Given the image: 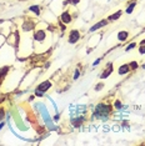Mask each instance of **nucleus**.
<instances>
[{
  "mask_svg": "<svg viewBox=\"0 0 145 146\" xmlns=\"http://www.w3.org/2000/svg\"><path fill=\"white\" fill-rule=\"evenodd\" d=\"M28 10H29V13H31L33 15H35L36 18H39V16L41 15V10H43V8L40 5H38V4H33V5H30L28 8Z\"/></svg>",
  "mask_w": 145,
  "mask_h": 146,
  "instance_id": "obj_13",
  "label": "nucleus"
},
{
  "mask_svg": "<svg viewBox=\"0 0 145 146\" xmlns=\"http://www.w3.org/2000/svg\"><path fill=\"white\" fill-rule=\"evenodd\" d=\"M86 121V117L83 115V116H76V117H71V125H72V127H75V129H79V127H81V126L84 125V122Z\"/></svg>",
  "mask_w": 145,
  "mask_h": 146,
  "instance_id": "obj_11",
  "label": "nucleus"
},
{
  "mask_svg": "<svg viewBox=\"0 0 145 146\" xmlns=\"http://www.w3.org/2000/svg\"><path fill=\"white\" fill-rule=\"evenodd\" d=\"M39 109H40V112L43 115V120H44V122L47 124V126L50 130H57V126H55V124L53 122V120L50 119V115H49V112L47 110V108H45L44 104H38Z\"/></svg>",
  "mask_w": 145,
  "mask_h": 146,
  "instance_id": "obj_4",
  "label": "nucleus"
},
{
  "mask_svg": "<svg viewBox=\"0 0 145 146\" xmlns=\"http://www.w3.org/2000/svg\"><path fill=\"white\" fill-rule=\"evenodd\" d=\"M6 116V112H5V109L3 106H0V121H3Z\"/></svg>",
  "mask_w": 145,
  "mask_h": 146,
  "instance_id": "obj_23",
  "label": "nucleus"
},
{
  "mask_svg": "<svg viewBox=\"0 0 145 146\" xmlns=\"http://www.w3.org/2000/svg\"><path fill=\"white\" fill-rule=\"evenodd\" d=\"M121 1H126V0H121Z\"/></svg>",
  "mask_w": 145,
  "mask_h": 146,
  "instance_id": "obj_33",
  "label": "nucleus"
},
{
  "mask_svg": "<svg viewBox=\"0 0 145 146\" xmlns=\"http://www.w3.org/2000/svg\"><path fill=\"white\" fill-rule=\"evenodd\" d=\"M141 68H143V69H145V64H143V66H141Z\"/></svg>",
  "mask_w": 145,
  "mask_h": 146,
  "instance_id": "obj_32",
  "label": "nucleus"
},
{
  "mask_svg": "<svg viewBox=\"0 0 145 146\" xmlns=\"http://www.w3.org/2000/svg\"><path fill=\"white\" fill-rule=\"evenodd\" d=\"M113 72H114V62L110 61V62H108V64L105 65V68L103 69V71H101V74H100V79L101 80L108 79Z\"/></svg>",
  "mask_w": 145,
  "mask_h": 146,
  "instance_id": "obj_8",
  "label": "nucleus"
},
{
  "mask_svg": "<svg viewBox=\"0 0 145 146\" xmlns=\"http://www.w3.org/2000/svg\"><path fill=\"white\" fill-rule=\"evenodd\" d=\"M19 41H20V38H19L18 33H11V34L9 35V38H6V42H9L11 48H16Z\"/></svg>",
  "mask_w": 145,
  "mask_h": 146,
  "instance_id": "obj_10",
  "label": "nucleus"
},
{
  "mask_svg": "<svg viewBox=\"0 0 145 146\" xmlns=\"http://www.w3.org/2000/svg\"><path fill=\"white\" fill-rule=\"evenodd\" d=\"M144 44H145V39H143V40L139 42V45H144Z\"/></svg>",
  "mask_w": 145,
  "mask_h": 146,
  "instance_id": "obj_31",
  "label": "nucleus"
},
{
  "mask_svg": "<svg viewBox=\"0 0 145 146\" xmlns=\"http://www.w3.org/2000/svg\"><path fill=\"white\" fill-rule=\"evenodd\" d=\"M4 126H5V121H4V120L0 121V131H1L3 129H4Z\"/></svg>",
  "mask_w": 145,
  "mask_h": 146,
  "instance_id": "obj_29",
  "label": "nucleus"
},
{
  "mask_svg": "<svg viewBox=\"0 0 145 146\" xmlns=\"http://www.w3.org/2000/svg\"><path fill=\"white\" fill-rule=\"evenodd\" d=\"M113 108L115 109V110H123L124 109L123 102H121L119 99H116V100H114V102H113Z\"/></svg>",
  "mask_w": 145,
  "mask_h": 146,
  "instance_id": "obj_18",
  "label": "nucleus"
},
{
  "mask_svg": "<svg viewBox=\"0 0 145 146\" xmlns=\"http://www.w3.org/2000/svg\"><path fill=\"white\" fill-rule=\"evenodd\" d=\"M48 39V33L45 29L43 28H35V30L33 31V41L35 44H44Z\"/></svg>",
  "mask_w": 145,
  "mask_h": 146,
  "instance_id": "obj_2",
  "label": "nucleus"
},
{
  "mask_svg": "<svg viewBox=\"0 0 145 146\" xmlns=\"http://www.w3.org/2000/svg\"><path fill=\"white\" fill-rule=\"evenodd\" d=\"M136 45H138V44H136V42H135V41H133V42H130V44H128L126 46H125V49H124V50H125V51H126V52H128V51L133 50V49H134V48H136Z\"/></svg>",
  "mask_w": 145,
  "mask_h": 146,
  "instance_id": "obj_19",
  "label": "nucleus"
},
{
  "mask_svg": "<svg viewBox=\"0 0 145 146\" xmlns=\"http://www.w3.org/2000/svg\"><path fill=\"white\" fill-rule=\"evenodd\" d=\"M121 16H123V10H118V11L113 13V14H110L106 19L109 20V23H114V21H118V20H119Z\"/></svg>",
  "mask_w": 145,
  "mask_h": 146,
  "instance_id": "obj_16",
  "label": "nucleus"
},
{
  "mask_svg": "<svg viewBox=\"0 0 145 146\" xmlns=\"http://www.w3.org/2000/svg\"><path fill=\"white\" fill-rule=\"evenodd\" d=\"M81 39V33L78 30V29H71L68 34V42L70 45H75L80 41Z\"/></svg>",
  "mask_w": 145,
  "mask_h": 146,
  "instance_id": "obj_5",
  "label": "nucleus"
},
{
  "mask_svg": "<svg viewBox=\"0 0 145 146\" xmlns=\"http://www.w3.org/2000/svg\"><path fill=\"white\" fill-rule=\"evenodd\" d=\"M108 24H109L108 19H101V20H99L98 23H95L94 25H91V28L89 29V33H95V31L100 30L101 28H105Z\"/></svg>",
  "mask_w": 145,
  "mask_h": 146,
  "instance_id": "obj_9",
  "label": "nucleus"
},
{
  "mask_svg": "<svg viewBox=\"0 0 145 146\" xmlns=\"http://www.w3.org/2000/svg\"><path fill=\"white\" fill-rule=\"evenodd\" d=\"M10 68H11V66L9 64L0 65V88L3 86L4 81L6 80V78H8V74L10 72Z\"/></svg>",
  "mask_w": 145,
  "mask_h": 146,
  "instance_id": "obj_7",
  "label": "nucleus"
},
{
  "mask_svg": "<svg viewBox=\"0 0 145 146\" xmlns=\"http://www.w3.org/2000/svg\"><path fill=\"white\" fill-rule=\"evenodd\" d=\"M6 41V38H5V35H3V34H0V48H1L3 45H4V42Z\"/></svg>",
  "mask_w": 145,
  "mask_h": 146,
  "instance_id": "obj_26",
  "label": "nucleus"
},
{
  "mask_svg": "<svg viewBox=\"0 0 145 146\" xmlns=\"http://www.w3.org/2000/svg\"><path fill=\"white\" fill-rule=\"evenodd\" d=\"M45 94H47V92H44V91H40V90H34V95L35 96H38V98H44L45 96Z\"/></svg>",
  "mask_w": 145,
  "mask_h": 146,
  "instance_id": "obj_24",
  "label": "nucleus"
},
{
  "mask_svg": "<svg viewBox=\"0 0 145 146\" xmlns=\"http://www.w3.org/2000/svg\"><path fill=\"white\" fill-rule=\"evenodd\" d=\"M67 1H68V5H70V6L74 8V6H78L79 4H80L81 0H67Z\"/></svg>",
  "mask_w": 145,
  "mask_h": 146,
  "instance_id": "obj_22",
  "label": "nucleus"
},
{
  "mask_svg": "<svg viewBox=\"0 0 145 146\" xmlns=\"http://www.w3.org/2000/svg\"><path fill=\"white\" fill-rule=\"evenodd\" d=\"M72 14H71V11L69 10V9H67V10H64V11H61L60 13V15H59V20H60L61 24H64V25H69V24H71L72 23Z\"/></svg>",
  "mask_w": 145,
  "mask_h": 146,
  "instance_id": "obj_6",
  "label": "nucleus"
},
{
  "mask_svg": "<svg viewBox=\"0 0 145 146\" xmlns=\"http://www.w3.org/2000/svg\"><path fill=\"white\" fill-rule=\"evenodd\" d=\"M130 71H131V69H130L129 64H123V65H120V66H119V69H118V74H119L120 76L128 75Z\"/></svg>",
  "mask_w": 145,
  "mask_h": 146,
  "instance_id": "obj_17",
  "label": "nucleus"
},
{
  "mask_svg": "<svg viewBox=\"0 0 145 146\" xmlns=\"http://www.w3.org/2000/svg\"><path fill=\"white\" fill-rule=\"evenodd\" d=\"M139 54L140 55H145V44L139 46Z\"/></svg>",
  "mask_w": 145,
  "mask_h": 146,
  "instance_id": "obj_27",
  "label": "nucleus"
},
{
  "mask_svg": "<svg viewBox=\"0 0 145 146\" xmlns=\"http://www.w3.org/2000/svg\"><path fill=\"white\" fill-rule=\"evenodd\" d=\"M129 66H130V69H131V71H135L138 68H139V64H138V61H130L129 62Z\"/></svg>",
  "mask_w": 145,
  "mask_h": 146,
  "instance_id": "obj_21",
  "label": "nucleus"
},
{
  "mask_svg": "<svg viewBox=\"0 0 145 146\" xmlns=\"http://www.w3.org/2000/svg\"><path fill=\"white\" fill-rule=\"evenodd\" d=\"M136 4H138V0H129V3H128V5H126V8H125L124 13L125 14H128V15L133 14L135 8H136Z\"/></svg>",
  "mask_w": 145,
  "mask_h": 146,
  "instance_id": "obj_14",
  "label": "nucleus"
},
{
  "mask_svg": "<svg viewBox=\"0 0 145 146\" xmlns=\"http://www.w3.org/2000/svg\"><path fill=\"white\" fill-rule=\"evenodd\" d=\"M104 88H105L104 82H99V84H96V86H95V91H100V90H103Z\"/></svg>",
  "mask_w": 145,
  "mask_h": 146,
  "instance_id": "obj_25",
  "label": "nucleus"
},
{
  "mask_svg": "<svg viewBox=\"0 0 145 146\" xmlns=\"http://www.w3.org/2000/svg\"><path fill=\"white\" fill-rule=\"evenodd\" d=\"M113 112H114L113 104L106 102V101H101L95 105L94 111L91 114V117L98 119V120H101V121H108L110 119V116L113 115Z\"/></svg>",
  "mask_w": 145,
  "mask_h": 146,
  "instance_id": "obj_1",
  "label": "nucleus"
},
{
  "mask_svg": "<svg viewBox=\"0 0 145 146\" xmlns=\"http://www.w3.org/2000/svg\"><path fill=\"white\" fill-rule=\"evenodd\" d=\"M129 36H130V33L128 30H120L116 35V39L119 42H125L128 39H129Z\"/></svg>",
  "mask_w": 145,
  "mask_h": 146,
  "instance_id": "obj_15",
  "label": "nucleus"
},
{
  "mask_svg": "<svg viewBox=\"0 0 145 146\" xmlns=\"http://www.w3.org/2000/svg\"><path fill=\"white\" fill-rule=\"evenodd\" d=\"M80 70H79V68H75L74 69V74H72V80H78L79 78H80Z\"/></svg>",
  "mask_w": 145,
  "mask_h": 146,
  "instance_id": "obj_20",
  "label": "nucleus"
},
{
  "mask_svg": "<svg viewBox=\"0 0 145 146\" xmlns=\"http://www.w3.org/2000/svg\"><path fill=\"white\" fill-rule=\"evenodd\" d=\"M35 28H36V21L34 19L29 18V16H25L20 25V30L26 34V33H33L35 30Z\"/></svg>",
  "mask_w": 145,
  "mask_h": 146,
  "instance_id": "obj_3",
  "label": "nucleus"
},
{
  "mask_svg": "<svg viewBox=\"0 0 145 146\" xmlns=\"http://www.w3.org/2000/svg\"><path fill=\"white\" fill-rule=\"evenodd\" d=\"M123 126H129V122H128V121H123Z\"/></svg>",
  "mask_w": 145,
  "mask_h": 146,
  "instance_id": "obj_30",
  "label": "nucleus"
},
{
  "mask_svg": "<svg viewBox=\"0 0 145 146\" xmlns=\"http://www.w3.org/2000/svg\"><path fill=\"white\" fill-rule=\"evenodd\" d=\"M53 88V82L50 80H44L43 82H40L38 86H36V90H40V91H44V92H47L49 89Z\"/></svg>",
  "mask_w": 145,
  "mask_h": 146,
  "instance_id": "obj_12",
  "label": "nucleus"
},
{
  "mask_svg": "<svg viewBox=\"0 0 145 146\" xmlns=\"http://www.w3.org/2000/svg\"><path fill=\"white\" fill-rule=\"evenodd\" d=\"M103 60V58H99V59H96V60H95L94 62H93V66H96V65H99L100 64V61Z\"/></svg>",
  "mask_w": 145,
  "mask_h": 146,
  "instance_id": "obj_28",
  "label": "nucleus"
}]
</instances>
